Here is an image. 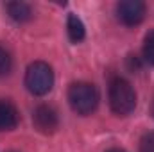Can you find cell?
I'll return each instance as SVG.
<instances>
[{"instance_id": "cell-1", "label": "cell", "mask_w": 154, "mask_h": 152, "mask_svg": "<svg viewBox=\"0 0 154 152\" xmlns=\"http://www.w3.org/2000/svg\"><path fill=\"white\" fill-rule=\"evenodd\" d=\"M68 102L77 114H91L99 106V91L90 82H74L68 88Z\"/></svg>"}, {"instance_id": "cell-2", "label": "cell", "mask_w": 154, "mask_h": 152, "mask_svg": "<svg viewBox=\"0 0 154 152\" xmlns=\"http://www.w3.org/2000/svg\"><path fill=\"white\" fill-rule=\"evenodd\" d=\"M109 106H111V111L115 114H120V116H125V114L134 111L136 93L125 79L116 77L111 81V84H109Z\"/></svg>"}, {"instance_id": "cell-3", "label": "cell", "mask_w": 154, "mask_h": 152, "mask_svg": "<svg viewBox=\"0 0 154 152\" xmlns=\"http://www.w3.org/2000/svg\"><path fill=\"white\" fill-rule=\"evenodd\" d=\"M25 86L36 97L47 95L54 86V72H52V68L43 61L31 63L27 66V72H25Z\"/></svg>"}, {"instance_id": "cell-4", "label": "cell", "mask_w": 154, "mask_h": 152, "mask_svg": "<svg viewBox=\"0 0 154 152\" xmlns=\"http://www.w3.org/2000/svg\"><path fill=\"white\" fill-rule=\"evenodd\" d=\"M145 4L142 0H122L116 4V16L124 25L134 27L145 18Z\"/></svg>"}, {"instance_id": "cell-5", "label": "cell", "mask_w": 154, "mask_h": 152, "mask_svg": "<svg viewBox=\"0 0 154 152\" xmlns=\"http://www.w3.org/2000/svg\"><path fill=\"white\" fill-rule=\"evenodd\" d=\"M32 123L41 134H52L59 127V116L52 106L41 104L32 113Z\"/></svg>"}, {"instance_id": "cell-6", "label": "cell", "mask_w": 154, "mask_h": 152, "mask_svg": "<svg viewBox=\"0 0 154 152\" xmlns=\"http://www.w3.org/2000/svg\"><path fill=\"white\" fill-rule=\"evenodd\" d=\"M18 111L9 100H0V131H13L18 125Z\"/></svg>"}, {"instance_id": "cell-7", "label": "cell", "mask_w": 154, "mask_h": 152, "mask_svg": "<svg viewBox=\"0 0 154 152\" xmlns=\"http://www.w3.org/2000/svg\"><path fill=\"white\" fill-rule=\"evenodd\" d=\"M5 11H7L9 18L14 20V22H18V23L29 22L32 18V9L25 2H7L5 4Z\"/></svg>"}, {"instance_id": "cell-8", "label": "cell", "mask_w": 154, "mask_h": 152, "mask_svg": "<svg viewBox=\"0 0 154 152\" xmlns=\"http://www.w3.org/2000/svg\"><path fill=\"white\" fill-rule=\"evenodd\" d=\"M66 29H68V38H70V41H74V43H81V41L84 39V36H86L82 20H81L77 14H74V13L68 14Z\"/></svg>"}, {"instance_id": "cell-9", "label": "cell", "mask_w": 154, "mask_h": 152, "mask_svg": "<svg viewBox=\"0 0 154 152\" xmlns=\"http://www.w3.org/2000/svg\"><path fill=\"white\" fill-rule=\"evenodd\" d=\"M143 57L147 63L154 65V31H151L143 41Z\"/></svg>"}, {"instance_id": "cell-10", "label": "cell", "mask_w": 154, "mask_h": 152, "mask_svg": "<svg viewBox=\"0 0 154 152\" xmlns=\"http://www.w3.org/2000/svg\"><path fill=\"white\" fill-rule=\"evenodd\" d=\"M11 68H13V59L9 52L4 47H0V77H5L11 72Z\"/></svg>"}, {"instance_id": "cell-11", "label": "cell", "mask_w": 154, "mask_h": 152, "mask_svg": "<svg viewBox=\"0 0 154 152\" xmlns=\"http://www.w3.org/2000/svg\"><path fill=\"white\" fill-rule=\"evenodd\" d=\"M140 152H154V131L145 132L140 140Z\"/></svg>"}, {"instance_id": "cell-12", "label": "cell", "mask_w": 154, "mask_h": 152, "mask_svg": "<svg viewBox=\"0 0 154 152\" xmlns=\"http://www.w3.org/2000/svg\"><path fill=\"white\" fill-rule=\"evenodd\" d=\"M108 152H125V150L124 149H109Z\"/></svg>"}, {"instance_id": "cell-13", "label": "cell", "mask_w": 154, "mask_h": 152, "mask_svg": "<svg viewBox=\"0 0 154 152\" xmlns=\"http://www.w3.org/2000/svg\"><path fill=\"white\" fill-rule=\"evenodd\" d=\"M152 116H154V104H152Z\"/></svg>"}, {"instance_id": "cell-14", "label": "cell", "mask_w": 154, "mask_h": 152, "mask_svg": "<svg viewBox=\"0 0 154 152\" xmlns=\"http://www.w3.org/2000/svg\"><path fill=\"white\" fill-rule=\"evenodd\" d=\"M9 152H18V150H9Z\"/></svg>"}]
</instances>
